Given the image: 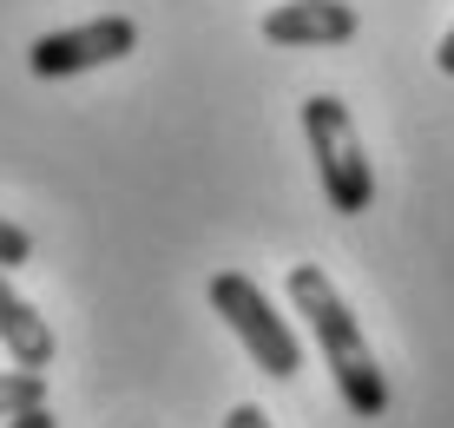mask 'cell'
I'll list each match as a JSON object with an SVG mask.
<instances>
[{"instance_id": "ba28073f", "label": "cell", "mask_w": 454, "mask_h": 428, "mask_svg": "<svg viewBox=\"0 0 454 428\" xmlns=\"http://www.w3.org/2000/svg\"><path fill=\"white\" fill-rule=\"evenodd\" d=\"M20 264H34V237L0 218V271H20Z\"/></svg>"}, {"instance_id": "8992f818", "label": "cell", "mask_w": 454, "mask_h": 428, "mask_svg": "<svg viewBox=\"0 0 454 428\" xmlns=\"http://www.w3.org/2000/svg\"><path fill=\"white\" fill-rule=\"evenodd\" d=\"M0 343H7V356L20 362V369H46V362H53V329H46V316L7 283V271H0Z\"/></svg>"}, {"instance_id": "8fae6325", "label": "cell", "mask_w": 454, "mask_h": 428, "mask_svg": "<svg viewBox=\"0 0 454 428\" xmlns=\"http://www.w3.org/2000/svg\"><path fill=\"white\" fill-rule=\"evenodd\" d=\"M434 67H442V73L454 79V27H448V34H442V46H434Z\"/></svg>"}, {"instance_id": "30bf717a", "label": "cell", "mask_w": 454, "mask_h": 428, "mask_svg": "<svg viewBox=\"0 0 454 428\" xmlns=\"http://www.w3.org/2000/svg\"><path fill=\"white\" fill-rule=\"evenodd\" d=\"M7 428H59V422H53V408L40 402V408H20V416H7Z\"/></svg>"}, {"instance_id": "52a82bcc", "label": "cell", "mask_w": 454, "mask_h": 428, "mask_svg": "<svg viewBox=\"0 0 454 428\" xmlns=\"http://www.w3.org/2000/svg\"><path fill=\"white\" fill-rule=\"evenodd\" d=\"M46 402V376L40 369H7L0 376V422L20 416V408H40Z\"/></svg>"}, {"instance_id": "5b68a950", "label": "cell", "mask_w": 454, "mask_h": 428, "mask_svg": "<svg viewBox=\"0 0 454 428\" xmlns=\"http://www.w3.org/2000/svg\"><path fill=\"white\" fill-rule=\"evenodd\" d=\"M263 40L277 46H342L356 40V7L349 0H284L263 13Z\"/></svg>"}, {"instance_id": "9c48e42d", "label": "cell", "mask_w": 454, "mask_h": 428, "mask_svg": "<svg viewBox=\"0 0 454 428\" xmlns=\"http://www.w3.org/2000/svg\"><path fill=\"white\" fill-rule=\"evenodd\" d=\"M224 428H270V416H263V408H250V402H238L224 416Z\"/></svg>"}, {"instance_id": "6da1fadb", "label": "cell", "mask_w": 454, "mask_h": 428, "mask_svg": "<svg viewBox=\"0 0 454 428\" xmlns=\"http://www.w3.org/2000/svg\"><path fill=\"white\" fill-rule=\"evenodd\" d=\"M290 304L309 323V337L323 343V356H330L336 395L349 402V416H363V422L388 416V376H382V362L369 356V343H363V329H356L349 304L336 297V283L323 277L317 264H290Z\"/></svg>"}, {"instance_id": "277c9868", "label": "cell", "mask_w": 454, "mask_h": 428, "mask_svg": "<svg viewBox=\"0 0 454 428\" xmlns=\"http://www.w3.org/2000/svg\"><path fill=\"white\" fill-rule=\"evenodd\" d=\"M138 46V27L125 13H99L86 27H59V34H40L27 46V73L34 79H73V73H92V67H113Z\"/></svg>"}, {"instance_id": "3957f363", "label": "cell", "mask_w": 454, "mask_h": 428, "mask_svg": "<svg viewBox=\"0 0 454 428\" xmlns=\"http://www.w3.org/2000/svg\"><path fill=\"white\" fill-rule=\"evenodd\" d=\"M211 310L224 316L231 329H238V343L250 350V362H257L263 376H277V383H290L296 369H303V350H296L290 323L270 310V297L257 290L244 271H217L211 277Z\"/></svg>"}, {"instance_id": "7a4b0ae2", "label": "cell", "mask_w": 454, "mask_h": 428, "mask_svg": "<svg viewBox=\"0 0 454 428\" xmlns=\"http://www.w3.org/2000/svg\"><path fill=\"white\" fill-rule=\"evenodd\" d=\"M303 139H309V152H317V178H323L330 211H342V218L369 211L375 204V171H369V152H363V139H356V125H349V106H342L336 92L303 99Z\"/></svg>"}]
</instances>
